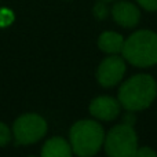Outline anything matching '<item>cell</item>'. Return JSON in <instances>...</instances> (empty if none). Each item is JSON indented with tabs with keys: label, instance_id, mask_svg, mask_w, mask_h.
I'll list each match as a JSON object with an SVG mask.
<instances>
[{
	"label": "cell",
	"instance_id": "obj_8",
	"mask_svg": "<svg viewBox=\"0 0 157 157\" xmlns=\"http://www.w3.org/2000/svg\"><path fill=\"white\" fill-rule=\"evenodd\" d=\"M112 18L117 25L121 28H135L141 21V10L135 3L127 2V0H120L113 4L110 10Z\"/></svg>",
	"mask_w": 157,
	"mask_h": 157
},
{
	"label": "cell",
	"instance_id": "obj_5",
	"mask_svg": "<svg viewBox=\"0 0 157 157\" xmlns=\"http://www.w3.org/2000/svg\"><path fill=\"white\" fill-rule=\"evenodd\" d=\"M13 132L17 145L35 144L46 135L47 121L36 113H26L15 120Z\"/></svg>",
	"mask_w": 157,
	"mask_h": 157
},
{
	"label": "cell",
	"instance_id": "obj_4",
	"mask_svg": "<svg viewBox=\"0 0 157 157\" xmlns=\"http://www.w3.org/2000/svg\"><path fill=\"white\" fill-rule=\"evenodd\" d=\"M138 135L134 125L117 124L105 134L103 149L112 157H134L138 150Z\"/></svg>",
	"mask_w": 157,
	"mask_h": 157
},
{
	"label": "cell",
	"instance_id": "obj_11",
	"mask_svg": "<svg viewBox=\"0 0 157 157\" xmlns=\"http://www.w3.org/2000/svg\"><path fill=\"white\" fill-rule=\"evenodd\" d=\"M92 14L97 19H105L106 17L110 14V10L108 7V3L102 2V0H98L95 3V6L92 7Z\"/></svg>",
	"mask_w": 157,
	"mask_h": 157
},
{
	"label": "cell",
	"instance_id": "obj_14",
	"mask_svg": "<svg viewBox=\"0 0 157 157\" xmlns=\"http://www.w3.org/2000/svg\"><path fill=\"white\" fill-rule=\"evenodd\" d=\"M156 155L157 153L149 146H139L135 153V156L138 157H156Z\"/></svg>",
	"mask_w": 157,
	"mask_h": 157
},
{
	"label": "cell",
	"instance_id": "obj_3",
	"mask_svg": "<svg viewBox=\"0 0 157 157\" xmlns=\"http://www.w3.org/2000/svg\"><path fill=\"white\" fill-rule=\"evenodd\" d=\"M105 130L98 120H78L69 131V142L75 155L80 157L95 156L103 147Z\"/></svg>",
	"mask_w": 157,
	"mask_h": 157
},
{
	"label": "cell",
	"instance_id": "obj_16",
	"mask_svg": "<svg viewBox=\"0 0 157 157\" xmlns=\"http://www.w3.org/2000/svg\"><path fill=\"white\" fill-rule=\"evenodd\" d=\"M102 2H106V3H109V2H114V0H102Z\"/></svg>",
	"mask_w": 157,
	"mask_h": 157
},
{
	"label": "cell",
	"instance_id": "obj_6",
	"mask_svg": "<svg viewBox=\"0 0 157 157\" xmlns=\"http://www.w3.org/2000/svg\"><path fill=\"white\" fill-rule=\"evenodd\" d=\"M127 72V62L121 54L108 55L101 61L97 69V80L99 86L110 88L123 81Z\"/></svg>",
	"mask_w": 157,
	"mask_h": 157
},
{
	"label": "cell",
	"instance_id": "obj_13",
	"mask_svg": "<svg viewBox=\"0 0 157 157\" xmlns=\"http://www.w3.org/2000/svg\"><path fill=\"white\" fill-rule=\"evenodd\" d=\"M135 2L139 7L146 11H150V13L157 11V0H135Z\"/></svg>",
	"mask_w": 157,
	"mask_h": 157
},
{
	"label": "cell",
	"instance_id": "obj_7",
	"mask_svg": "<svg viewBox=\"0 0 157 157\" xmlns=\"http://www.w3.org/2000/svg\"><path fill=\"white\" fill-rule=\"evenodd\" d=\"M88 112L98 121H113L121 112L119 99L109 95H99L90 102Z\"/></svg>",
	"mask_w": 157,
	"mask_h": 157
},
{
	"label": "cell",
	"instance_id": "obj_1",
	"mask_svg": "<svg viewBox=\"0 0 157 157\" xmlns=\"http://www.w3.org/2000/svg\"><path fill=\"white\" fill-rule=\"evenodd\" d=\"M157 97V81L147 73L134 75L123 81L117 92V99L123 109L141 112L147 109Z\"/></svg>",
	"mask_w": 157,
	"mask_h": 157
},
{
	"label": "cell",
	"instance_id": "obj_15",
	"mask_svg": "<svg viewBox=\"0 0 157 157\" xmlns=\"http://www.w3.org/2000/svg\"><path fill=\"white\" fill-rule=\"evenodd\" d=\"M13 21V14L7 10H2L0 11V26H6Z\"/></svg>",
	"mask_w": 157,
	"mask_h": 157
},
{
	"label": "cell",
	"instance_id": "obj_9",
	"mask_svg": "<svg viewBox=\"0 0 157 157\" xmlns=\"http://www.w3.org/2000/svg\"><path fill=\"white\" fill-rule=\"evenodd\" d=\"M124 36L114 30H105L98 37V47L102 52L108 55L121 54L123 46H124Z\"/></svg>",
	"mask_w": 157,
	"mask_h": 157
},
{
	"label": "cell",
	"instance_id": "obj_10",
	"mask_svg": "<svg viewBox=\"0 0 157 157\" xmlns=\"http://www.w3.org/2000/svg\"><path fill=\"white\" fill-rule=\"evenodd\" d=\"M73 155L71 142L61 136L50 138L41 149V156L44 157H71Z\"/></svg>",
	"mask_w": 157,
	"mask_h": 157
},
{
	"label": "cell",
	"instance_id": "obj_2",
	"mask_svg": "<svg viewBox=\"0 0 157 157\" xmlns=\"http://www.w3.org/2000/svg\"><path fill=\"white\" fill-rule=\"evenodd\" d=\"M121 57L136 68L157 65V33L150 29H139L124 40Z\"/></svg>",
	"mask_w": 157,
	"mask_h": 157
},
{
	"label": "cell",
	"instance_id": "obj_12",
	"mask_svg": "<svg viewBox=\"0 0 157 157\" xmlns=\"http://www.w3.org/2000/svg\"><path fill=\"white\" fill-rule=\"evenodd\" d=\"M10 139H11L10 128L4 123H0V146H6L10 142Z\"/></svg>",
	"mask_w": 157,
	"mask_h": 157
}]
</instances>
